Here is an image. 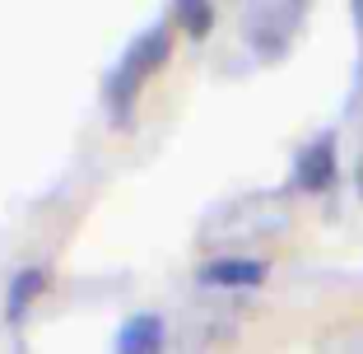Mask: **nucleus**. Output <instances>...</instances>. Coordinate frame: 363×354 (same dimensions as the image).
<instances>
[{"label":"nucleus","mask_w":363,"mask_h":354,"mask_svg":"<svg viewBox=\"0 0 363 354\" xmlns=\"http://www.w3.org/2000/svg\"><path fill=\"white\" fill-rule=\"evenodd\" d=\"M163 56H168V19L150 23V28L126 47V56L117 61V70L107 75V108H112V121H117V126L130 117V103H135L140 84L154 75V65H159Z\"/></svg>","instance_id":"obj_1"},{"label":"nucleus","mask_w":363,"mask_h":354,"mask_svg":"<svg viewBox=\"0 0 363 354\" xmlns=\"http://www.w3.org/2000/svg\"><path fill=\"white\" fill-rule=\"evenodd\" d=\"M196 280H201V284H210V289H257L261 280H266V261L224 252V257L205 261V266L196 270Z\"/></svg>","instance_id":"obj_2"},{"label":"nucleus","mask_w":363,"mask_h":354,"mask_svg":"<svg viewBox=\"0 0 363 354\" xmlns=\"http://www.w3.org/2000/svg\"><path fill=\"white\" fill-rule=\"evenodd\" d=\"M335 182V135H317L308 140L294 159V187L303 192H326Z\"/></svg>","instance_id":"obj_3"},{"label":"nucleus","mask_w":363,"mask_h":354,"mask_svg":"<svg viewBox=\"0 0 363 354\" xmlns=\"http://www.w3.org/2000/svg\"><path fill=\"white\" fill-rule=\"evenodd\" d=\"M163 341H168V322L159 312H135L130 322H121L112 354H163Z\"/></svg>","instance_id":"obj_4"},{"label":"nucleus","mask_w":363,"mask_h":354,"mask_svg":"<svg viewBox=\"0 0 363 354\" xmlns=\"http://www.w3.org/2000/svg\"><path fill=\"white\" fill-rule=\"evenodd\" d=\"M47 289V270L43 266H23L19 275L10 280V294H5V322H23V312L43 299Z\"/></svg>","instance_id":"obj_5"},{"label":"nucleus","mask_w":363,"mask_h":354,"mask_svg":"<svg viewBox=\"0 0 363 354\" xmlns=\"http://www.w3.org/2000/svg\"><path fill=\"white\" fill-rule=\"evenodd\" d=\"M177 14H182V23H186V33H191V38H205V33H210V23H214L210 0H177Z\"/></svg>","instance_id":"obj_6"},{"label":"nucleus","mask_w":363,"mask_h":354,"mask_svg":"<svg viewBox=\"0 0 363 354\" xmlns=\"http://www.w3.org/2000/svg\"><path fill=\"white\" fill-rule=\"evenodd\" d=\"M354 19H359V33H363V0H354Z\"/></svg>","instance_id":"obj_7"}]
</instances>
